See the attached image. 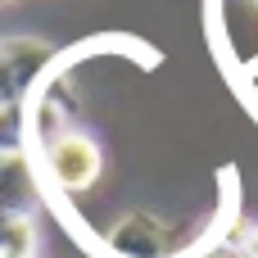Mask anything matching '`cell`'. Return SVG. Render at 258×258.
I'll use <instances>...</instances> for the list:
<instances>
[{
  "label": "cell",
  "mask_w": 258,
  "mask_h": 258,
  "mask_svg": "<svg viewBox=\"0 0 258 258\" xmlns=\"http://www.w3.org/2000/svg\"><path fill=\"white\" fill-rule=\"evenodd\" d=\"M36 177L41 190H50L54 200H77L86 190H95V181L104 177V150L91 132H82L77 122L54 132L50 141L36 145Z\"/></svg>",
  "instance_id": "6da1fadb"
},
{
  "label": "cell",
  "mask_w": 258,
  "mask_h": 258,
  "mask_svg": "<svg viewBox=\"0 0 258 258\" xmlns=\"http://www.w3.org/2000/svg\"><path fill=\"white\" fill-rule=\"evenodd\" d=\"M50 45L36 36H0V104H27L50 73Z\"/></svg>",
  "instance_id": "7a4b0ae2"
},
{
  "label": "cell",
  "mask_w": 258,
  "mask_h": 258,
  "mask_svg": "<svg viewBox=\"0 0 258 258\" xmlns=\"http://www.w3.org/2000/svg\"><path fill=\"white\" fill-rule=\"evenodd\" d=\"M104 249L113 258H181V240L172 227H163L159 218L150 213H127L109 227L104 236Z\"/></svg>",
  "instance_id": "3957f363"
},
{
  "label": "cell",
  "mask_w": 258,
  "mask_h": 258,
  "mask_svg": "<svg viewBox=\"0 0 258 258\" xmlns=\"http://www.w3.org/2000/svg\"><path fill=\"white\" fill-rule=\"evenodd\" d=\"M36 213H0V258H36Z\"/></svg>",
  "instance_id": "277c9868"
},
{
  "label": "cell",
  "mask_w": 258,
  "mask_h": 258,
  "mask_svg": "<svg viewBox=\"0 0 258 258\" xmlns=\"http://www.w3.org/2000/svg\"><path fill=\"white\" fill-rule=\"evenodd\" d=\"M27 154V104H0V159Z\"/></svg>",
  "instance_id": "5b68a950"
},
{
  "label": "cell",
  "mask_w": 258,
  "mask_h": 258,
  "mask_svg": "<svg viewBox=\"0 0 258 258\" xmlns=\"http://www.w3.org/2000/svg\"><path fill=\"white\" fill-rule=\"evenodd\" d=\"M231 258H258V222H245L231 240H227Z\"/></svg>",
  "instance_id": "8992f818"
}]
</instances>
